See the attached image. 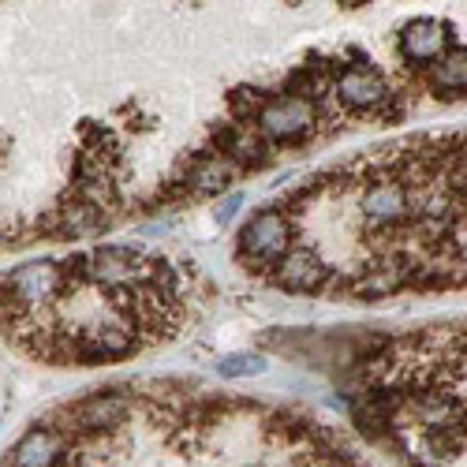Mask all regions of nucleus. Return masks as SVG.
Segmentation results:
<instances>
[{
	"mask_svg": "<svg viewBox=\"0 0 467 467\" xmlns=\"http://www.w3.org/2000/svg\"><path fill=\"white\" fill-rule=\"evenodd\" d=\"M456 42V30L453 23L445 19H426V15H419V19H408L404 27H400V60L408 64V68H430L438 57H445Z\"/></svg>",
	"mask_w": 467,
	"mask_h": 467,
	"instance_id": "39448f33",
	"label": "nucleus"
},
{
	"mask_svg": "<svg viewBox=\"0 0 467 467\" xmlns=\"http://www.w3.org/2000/svg\"><path fill=\"white\" fill-rule=\"evenodd\" d=\"M240 203H243V198H240V195H232V198H225V206H221V217H217V221H221V225H225V221H228V217H232V213H236V210H240Z\"/></svg>",
	"mask_w": 467,
	"mask_h": 467,
	"instance_id": "6e6552de",
	"label": "nucleus"
},
{
	"mask_svg": "<svg viewBox=\"0 0 467 467\" xmlns=\"http://www.w3.org/2000/svg\"><path fill=\"white\" fill-rule=\"evenodd\" d=\"M203 273L146 247H90L0 277V333L45 366H102L169 344L203 310Z\"/></svg>",
	"mask_w": 467,
	"mask_h": 467,
	"instance_id": "7ed1b4c3",
	"label": "nucleus"
},
{
	"mask_svg": "<svg viewBox=\"0 0 467 467\" xmlns=\"http://www.w3.org/2000/svg\"><path fill=\"white\" fill-rule=\"evenodd\" d=\"M45 467H371L318 415L188 381H120L38 419Z\"/></svg>",
	"mask_w": 467,
	"mask_h": 467,
	"instance_id": "f03ea898",
	"label": "nucleus"
},
{
	"mask_svg": "<svg viewBox=\"0 0 467 467\" xmlns=\"http://www.w3.org/2000/svg\"><path fill=\"white\" fill-rule=\"evenodd\" d=\"M265 363L262 356H251V352H243V356H225L221 363H217V371H221V378H247V374H265Z\"/></svg>",
	"mask_w": 467,
	"mask_h": 467,
	"instance_id": "0eeeda50",
	"label": "nucleus"
},
{
	"mask_svg": "<svg viewBox=\"0 0 467 467\" xmlns=\"http://www.w3.org/2000/svg\"><path fill=\"white\" fill-rule=\"evenodd\" d=\"M423 79H426V94L441 97V102L463 97V45H453L445 57L423 68Z\"/></svg>",
	"mask_w": 467,
	"mask_h": 467,
	"instance_id": "423d86ee",
	"label": "nucleus"
},
{
	"mask_svg": "<svg viewBox=\"0 0 467 467\" xmlns=\"http://www.w3.org/2000/svg\"><path fill=\"white\" fill-rule=\"evenodd\" d=\"M280 258L262 280L292 295L389 299L463 288V131L381 142L277 198Z\"/></svg>",
	"mask_w": 467,
	"mask_h": 467,
	"instance_id": "f257e3e1",
	"label": "nucleus"
},
{
	"mask_svg": "<svg viewBox=\"0 0 467 467\" xmlns=\"http://www.w3.org/2000/svg\"><path fill=\"white\" fill-rule=\"evenodd\" d=\"M348 408L404 467H463V322L378 341L352 363Z\"/></svg>",
	"mask_w": 467,
	"mask_h": 467,
	"instance_id": "20e7f679",
	"label": "nucleus"
}]
</instances>
